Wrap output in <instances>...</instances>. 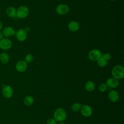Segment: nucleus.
<instances>
[{"instance_id":"obj_30","label":"nucleus","mask_w":124,"mask_h":124,"mask_svg":"<svg viewBox=\"0 0 124 124\" xmlns=\"http://www.w3.org/2000/svg\"></svg>"},{"instance_id":"obj_25","label":"nucleus","mask_w":124,"mask_h":124,"mask_svg":"<svg viewBox=\"0 0 124 124\" xmlns=\"http://www.w3.org/2000/svg\"><path fill=\"white\" fill-rule=\"evenodd\" d=\"M3 38H4V36H3V33L1 31H0V40L3 39Z\"/></svg>"},{"instance_id":"obj_5","label":"nucleus","mask_w":124,"mask_h":124,"mask_svg":"<svg viewBox=\"0 0 124 124\" xmlns=\"http://www.w3.org/2000/svg\"><path fill=\"white\" fill-rule=\"evenodd\" d=\"M12 46V42L8 38H3L0 40V48L3 50L10 49Z\"/></svg>"},{"instance_id":"obj_3","label":"nucleus","mask_w":124,"mask_h":124,"mask_svg":"<svg viewBox=\"0 0 124 124\" xmlns=\"http://www.w3.org/2000/svg\"><path fill=\"white\" fill-rule=\"evenodd\" d=\"M29 13L28 8L26 6H20L16 9V16L19 18H25L26 17Z\"/></svg>"},{"instance_id":"obj_1","label":"nucleus","mask_w":124,"mask_h":124,"mask_svg":"<svg viewBox=\"0 0 124 124\" xmlns=\"http://www.w3.org/2000/svg\"><path fill=\"white\" fill-rule=\"evenodd\" d=\"M111 75L114 78L120 79L124 77V68L121 65H115L111 70Z\"/></svg>"},{"instance_id":"obj_6","label":"nucleus","mask_w":124,"mask_h":124,"mask_svg":"<svg viewBox=\"0 0 124 124\" xmlns=\"http://www.w3.org/2000/svg\"><path fill=\"white\" fill-rule=\"evenodd\" d=\"M56 11L58 14L62 16L66 15L69 11V6L64 4H60L57 5L56 8Z\"/></svg>"},{"instance_id":"obj_10","label":"nucleus","mask_w":124,"mask_h":124,"mask_svg":"<svg viewBox=\"0 0 124 124\" xmlns=\"http://www.w3.org/2000/svg\"><path fill=\"white\" fill-rule=\"evenodd\" d=\"M2 93L4 97L9 98L13 96V90L10 86L5 85L2 88Z\"/></svg>"},{"instance_id":"obj_2","label":"nucleus","mask_w":124,"mask_h":124,"mask_svg":"<svg viewBox=\"0 0 124 124\" xmlns=\"http://www.w3.org/2000/svg\"><path fill=\"white\" fill-rule=\"evenodd\" d=\"M66 118L65 110L62 108H57L54 113V119L56 122H63Z\"/></svg>"},{"instance_id":"obj_7","label":"nucleus","mask_w":124,"mask_h":124,"mask_svg":"<svg viewBox=\"0 0 124 124\" xmlns=\"http://www.w3.org/2000/svg\"><path fill=\"white\" fill-rule=\"evenodd\" d=\"M28 67V63L26 62L25 61L20 60L17 62L16 64V70L20 73L25 72Z\"/></svg>"},{"instance_id":"obj_22","label":"nucleus","mask_w":124,"mask_h":124,"mask_svg":"<svg viewBox=\"0 0 124 124\" xmlns=\"http://www.w3.org/2000/svg\"><path fill=\"white\" fill-rule=\"evenodd\" d=\"M108 89V86L106 85V83H101V84L99 85L98 87V89L99 91L101 92H105Z\"/></svg>"},{"instance_id":"obj_4","label":"nucleus","mask_w":124,"mask_h":124,"mask_svg":"<svg viewBox=\"0 0 124 124\" xmlns=\"http://www.w3.org/2000/svg\"><path fill=\"white\" fill-rule=\"evenodd\" d=\"M102 56L101 51L97 49H92L88 53V58L92 61H97Z\"/></svg>"},{"instance_id":"obj_23","label":"nucleus","mask_w":124,"mask_h":124,"mask_svg":"<svg viewBox=\"0 0 124 124\" xmlns=\"http://www.w3.org/2000/svg\"><path fill=\"white\" fill-rule=\"evenodd\" d=\"M104 59H105L107 61H108L109 60H110L111 58V55H110V54L108 53H106L104 55H103V56H102Z\"/></svg>"},{"instance_id":"obj_29","label":"nucleus","mask_w":124,"mask_h":124,"mask_svg":"<svg viewBox=\"0 0 124 124\" xmlns=\"http://www.w3.org/2000/svg\"></svg>"},{"instance_id":"obj_8","label":"nucleus","mask_w":124,"mask_h":124,"mask_svg":"<svg viewBox=\"0 0 124 124\" xmlns=\"http://www.w3.org/2000/svg\"><path fill=\"white\" fill-rule=\"evenodd\" d=\"M80 112L83 116L88 117L92 115L93 113V109L90 106L84 105L82 106L80 109Z\"/></svg>"},{"instance_id":"obj_26","label":"nucleus","mask_w":124,"mask_h":124,"mask_svg":"<svg viewBox=\"0 0 124 124\" xmlns=\"http://www.w3.org/2000/svg\"><path fill=\"white\" fill-rule=\"evenodd\" d=\"M2 27H3V24L1 22V21L0 20V31H1L2 30Z\"/></svg>"},{"instance_id":"obj_19","label":"nucleus","mask_w":124,"mask_h":124,"mask_svg":"<svg viewBox=\"0 0 124 124\" xmlns=\"http://www.w3.org/2000/svg\"><path fill=\"white\" fill-rule=\"evenodd\" d=\"M82 105L79 103H75L73 104L71 106V109L74 112H78L80 110Z\"/></svg>"},{"instance_id":"obj_27","label":"nucleus","mask_w":124,"mask_h":124,"mask_svg":"<svg viewBox=\"0 0 124 124\" xmlns=\"http://www.w3.org/2000/svg\"><path fill=\"white\" fill-rule=\"evenodd\" d=\"M65 124L64 123H63V122H60L59 124Z\"/></svg>"},{"instance_id":"obj_15","label":"nucleus","mask_w":124,"mask_h":124,"mask_svg":"<svg viewBox=\"0 0 124 124\" xmlns=\"http://www.w3.org/2000/svg\"><path fill=\"white\" fill-rule=\"evenodd\" d=\"M5 12L7 16L10 17H14L16 16V9L13 6H10L7 8Z\"/></svg>"},{"instance_id":"obj_24","label":"nucleus","mask_w":124,"mask_h":124,"mask_svg":"<svg viewBox=\"0 0 124 124\" xmlns=\"http://www.w3.org/2000/svg\"><path fill=\"white\" fill-rule=\"evenodd\" d=\"M46 124H56V121L54 118H49L47 120Z\"/></svg>"},{"instance_id":"obj_9","label":"nucleus","mask_w":124,"mask_h":124,"mask_svg":"<svg viewBox=\"0 0 124 124\" xmlns=\"http://www.w3.org/2000/svg\"><path fill=\"white\" fill-rule=\"evenodd\" d=\"M27 37V33L25 29H20L16 32V37L19 42L24 41Z\"/></svg>"},{"instance_id":"obj_17","label":"nucleus","mask_w":124,"mask_h":124,"mask_svg":"<svg viewBox=\"0 0 124 124\" xmlns=\"http://www.w3.org/2000/svg\"><path fill=\"white\" fill-rule=\"evenodd\" d=\"M86 90L88 92H92L95 89V84L92 81H87L85 85Z\"/></svg>"},{"instance_id":"obj_11","label":"nucleus","mask_w":124,"mask_h":124,"mask_svg":"<svg viewBox=\"0 0 124 124\" xmlns=\"http://www.w3.org/2000/svg\"><path fill=\"white\" fill-rule=\"evenodd\" d=\"M106 84L107 85L108 87H109L111 88H115L119 86V81L118 79L115 78H111L107 79Z\"/></svg>"},{"instance_id":"obj_14","label":"nucleus","mask_w":124,"mask_h":124,"mask_svg":"<svg viewBox=\"0 0 124 124\" xmlns=\"http://www.w3.org/2000/svg\"><path fill=\"white\" fill-rule=\"evenodd\" d=\"M68 28L71 31H76L79 28V24L76 21H72L68 24Z\"/></svg>"},{"instance_id":"obj_21","label":"nucleus","mask_w":124,"mask_h":124,"mask_svg":"<svg viewBox=\"0 0 124 124\" xmlns=\"http://www.w3.org/2000/svg\"><path fill=\"white\" fill-rule=\"evenodd\" d=\"M33 60H34V57L33 55L30 53L27 54L25 57V61L27 63H29L32 62Z\"/></svg>"},{"instance_id":"obj_28","label":"nucleus","mask_w":124,"mask_h":124,"mask_svg":"<svg viewBox=\"0 0 124 124\" xmlns=\"http://www.w3.org/2000/svg\"><path fill=\"white\" fill-rule=\"evenodd\" d=\"M111 0V1H116L117 0Z\"/></svg>"},{"instance_id":"obj_20","label":"nucleus","mask_w":124,"mask_h":124,"mask_svg":"<svg viewBox=\"0 0 124 124\" xmlns=\"http://www.w3.org/2000/svg\"><path fill=\"white\" fill-rule=\"evenodd\" d=\"M97 64L100 67H105L107 64V61L102 57L97 61Z\"/></svg>"},{"instance_id":"obj_12","label":"nucleus","mask_w":124,"mask_h":124,"mask_svg":"<svg viewBox=\"0 0 124 124\" xmlns=\"http://www.w3.org/2000/svg\"><path fill=\"white\" fill-rule=\"evenodd\" d=\"M3 36L6 38H9L13 36L15 34V31L13 28L10 26L5 27L2 31Z\"/></svg>"},{"instance_id":"obj_13","label":"nucleus","mask_w":124,"mask_h":124,"mask_svg":"<svg viewBox=\"0 0 124 124\" xmlns=\"http://www.w3.org/2000/svg\"><path fill=\"white\" fill-rule=\"evenodd\" d=\"M108 97L110 101L115 103L118 100L119 98V95L116 91L112 90L108 93Z\"/></svg>"},{"instance_id":"obj_18","label":"nucleus","mask_w":124,"mask_h":124,"mask_svg":"<svg viewBox=\"0 0 124 124\" xmlns=\"http://www.w3.org/2000/svg\"><path fill=\"white\" fill-rule=\"evenodd\" d=\"M34 102L33 98L31 95H27L26 96L24 100V104L26 106H31Z\"/></svg>"},{"instance_id":"obj_16","label":"nucleus","mask_w":124,"mask_h":124,"mask_svg":"<svg viewBox=\"0 0 124 124\" xmlns=\"http://www.w3.org/2000/svg\"><path fill=\"white\" fill-rule=\"evenodd\" d=\"M9 61V55L4 52L0 54V62L3 64H6Z\"/></svg>"}]
</instances>
